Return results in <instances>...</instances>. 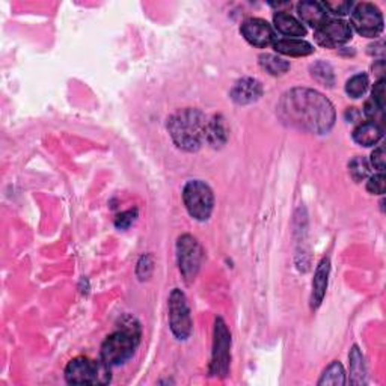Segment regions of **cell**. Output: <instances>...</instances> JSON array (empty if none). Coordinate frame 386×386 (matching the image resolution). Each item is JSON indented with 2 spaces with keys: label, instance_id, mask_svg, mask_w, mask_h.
<instances>
[{
  "label": "cell",
  "instance_id": "1",
  "mask_svg": "<svg viewBox=\"0 0 386 386\" xmlns=\"http://www.w3.org/2000/svg\"><path fill=\"white\" fill-rule=\"evenodd\" d=\"M278 115L290 127L325 135L335 124V107L321 92L293 88L279 100Z\"/></svg>",
  "mask_w": 386,
  "mask_h": 386
},
{
  "label": "cell",
  "instance_id": "2",
  "mask_svg": "<svg viewBox=\"0 0 386 386\" xmlns=\"http://www.w3.org/2000/svg\"><path fill=\"white\" fill-rule=\"evenodd\" d=\"M140 325L131 317H125L121 326L110 334L101 344L100 359L107 367H118L127 362L140 344Z\"/></svg>",
  "mask_w": 386,
  "mask_h": 386
},
{
  "label": "cell",
  "instance_id": "3",
  "mask_svg": "<svg viewBox=\"0 0 386 386\" xmlns=\"http://www.w3.org/2000/svg\"><path fill=\"white\" fill-rule=\"evenodd\" d=\"M207 120L198 109H183L172 115L168 130L175 145L184 151H198L206 140Z\"/></svg>",
  "mask_w": 386,
  "mask_h": 386
},
{
  "label": "cell",
  "instance_id": "4",
  "mask_svg": "<svg viewBox=\"0 0 386 386\" xmlns=\"http://www.w3.org/2000/svg\"><path fill=\"white\" fill-rule=\"evenodd\" d=\"M65 380L69 385H107L110 382V367L101 359L92 361L78 356L68 362Z\"/></svg>",
  "mask_w": 386,
  "mask_h": 386
},
{
  "label": "cell",
  "instance_id": "5",
  "mask_svg": "<svg viewBox=\"0 0 386 386\" xmlns=\"http://www.w3.org/2000/svg\"><path fill=\"white\" fill-rule=\"evenodd\" d=\"M184 206L193 219L206 222L215 208V195L207 183L201 180H192L183 189Z\"/></svg>",
  "mask_w": 386,
  "mask_h": 386
},
{
  "label": "cell",
  "instance_id": "6",
  "mask_svg": "<svg viewBox=\"0 0 386 386\" xmlns=\"http://www.w3.org/2000/svg\"><path fill=\"white\" fill-rule=\"evenodd\" d=\"M231 364V332L224 319H216L215 340L210 362V374L215 377H226Z\"/></svg>",
  "mask_w": 386,
  "mask_h": 386
},
{
  "label": "cell",
  "instance_id": "7",
  "mask_svg": "<svg viewBox=\"0 0 386 386\" xmlns=\"http://www.w3.org/2000/svg\"><path fill=\"white\" fill-rule=\"evenodd\" d=\"M204 250L191 234H183L177 242V261L180 272L187 283L195 281L202 266Z\"/></svg>",
  "mask_w": 386,
  "mask_h": 386
},
{
  "label": "cell",
  "instance_id": "8",
  "mask_svg": "<svg viewBox=\"0 0 386 386\" xmlns=\"http://www.w3.org/2000/svg\"><path fill=\"white\" fill-rule=\"evenodd\" d=\"M169 326L177 340L184 341L192 334V316L186 294L180 288H174L169 296Z\"/></svg>",
  "mask_w": 386,
  "mask_h": 386
},
{
  "label": "cell",
  "instance_id": "9",
  "mask_svg": "<svg viewBox=\"0 0 386 386\" xmlns=\"http://www.w3.org/2000/svg\"><path fill=\"white\" fill-rule=\"evenodd\" d=\"M352 26L362 36L376 38L383 30V15L373 3H358L352 10Z\"/></svg>",
  "mask_w": 386,
  "mask_h": 386
},
{
  "label": "cell",
  "instance_id": "10",
  "mask_svg": "<svg viewBox=\"0 0 386 386\" xmlns=\"http://www.w3.org/2000/svg\"><path fill=\"white\" fill-rule=\"evenodd\" d=\"M316 41L326 47V49H335L352 39V26L347 21L341 19H328L323 25L316 29Z\"/></svg>",
  "mask_w": 386,
  "mask_h": 386
},
{
  "label": "cell",
  "instance_id": "11",
  "mask_svg": "<svg viewBox=\"0 0 386 386\" xmlns=\"http://www.w3.org/2000/svg\"><path fill=\"white\" fill-rule=\"evenodd\" d=\"M242 35L246 41L258 49H266L277 39L273 28L263 19H248L242 25Z\"/></svg>",
  "mask_w": 386,
  "mask_h": 386
},
{
  "label": "cell",
  "instance_id": "12",
  "mask_svg": "<svg viewBox=\"0 0 386 386\" xmlns=\"http://www.w3.org/2000/svg\"><path fill=\"white\" fill-rule=\"evenodd\" d=\"M263 96V85L257 78L243 77L233 86L231 98L237 105H250L255 103Z\"/></svg>",
  "mask_w": 386,
  "mask_h": 386
},
{
  "label": "cell",
  "instance_id": "13",
  "mask_svg": "<svg viewBox=\"0 0 386 386\" xmlns=\"http://www.w3.org/2000/svg\"><path fill=\"white\" fill-rule=\"evenodd\" d=\"M329 273H330V259L326 257L323 258L320 264L317 266L316 275H314L312 281V293H311V308L316 310L321 305L323 299H325L328 282H329Z\"/></svg>",
  "mask_w": 386,
  "mask_h": 386
},
{
  "label": "cell",
  "instance_id": "14",
  "mask_svg": "<svg viewBox=\"0 0 386 386\" xmlns=\"http://www.w3.org/2000/svg\"><path fill=\"white\" fill-rule=\"evenodd\" d=\"M297 14L305 25L316 29H319L328 20L325 5L321 2H314V0H305V2L297 3Z\"/></svg>",
  "mask_w": 386,
  "mask_h": 386
},
{
  "label": "cell",
  "instance_id": "15",
  "mask_svg": "<svg viewBox=\"0 0 386 386\" xmlns=\"http://www.w3.org/2000/svg\"><path fill=\"white\" fill-rule=\"evenodd\" d=\"M273 49L281 54H287V56H308L314 52L312 45L308 41L297 38H282V39H275L272 44Z\"/></svg>",
  "mask_w": 386,
  "mask_h": 386
},
{
  "label": "cell",
  "instance_id": "16",
  "mask_svg": "<svg viewBox=\"0 0 386 386\" xmlns=\"http://www.w3.org/2000/svg\"><path fill=\"white\" fill-rule=\"evenodd\" d=\"M273 23L278 32L286 36L297 38L306 35V29L302 25V21H299L296 17H293V15H290L283 11H278L273 15Z\"/></svg>",
  "mask_w": 386,
  "mask_h": 386
},
{
  "label": "cell",
  "instance_id": "17",
  "mask_svg": "<svg viewBox=\"0 0 386 386\" xmlns=\"http://www.w3.org/2000/svg\"><path fill=\"white\" fill-rule=\"evenodd\" d=\"M383 136V127L374 122H362L353 130V140L362 147H373Z\"/></svg>",
  "mask_w": 386,
  "mask_h": 386
},
{
  "label": "cell",
  "instance_id": "18",
  "mask_svg": "<svg viewBox=\"0 0 386 386\" xmlns=\"http://www.w3.org/2000/svg\"><path fill=\"white\" fill-rule=\"evenodd\" d=\"M349 361H350V385H365L367 383L365 359L358 345H353L349 353Z\"/></svg>",
  "mask_w": 386,
  "mask_h": 386
},
{
  "label": "cell",
  "instance_id": "19",
  "mask_svg": "<svg viewBox=\"0 0 386 386\" xmlns=\"http://www.w3.org/2000/svg\"><path fill=\"white\" fill-rule=\"evenodd\" d=\"M206 142L211 147H222L226 142V130L224 125V120L220 116L211 118L210 121H207L206 125Z\"/></svg>",
  "mask_w": 386,
  "mask_h": 386
},
{
  "label": "cell",
  "instance_id": "20",
  "mask_svg": "<svg viewBox=\"0 0 386 386\" xmlns=\"http://www.w3.org/2000/svg\"><path fill=\"white\" fill-rule=\"evenodd\" d=\"M259 65H261V68L266 69L267 73L272 76H282L290 69L288 61L277 56V54H270V53H266L259 56Z\"/></svg>",
  "mask_w": 386,
  "mask_h": 386
},
{
  "label": "cell",
  "instance_id": "21",
  "mask_svg": "<svg viewBox=\"0 0 386 386\" xmlns=\"http://www.w3.org/2000/svg\"><path fill=\"white\" fill-rule=\"evenodd\" d=\"M345 372L341 362L334 361L325 372H323L319 385H330V386H344L345 385Z\"/></svg>",
  "mask_w": 386,
  "mask_h": 386
},
{
  "label": "cell",
  "instance_id": "22",
  "mask_svg": "<svg viewBox=\"0 0 386 386\" xmlns=\"http://www.w3.org/2000/svg\"><path fill=\"white\" fill-rule=\"evenodd\" d=\"M311 76L316 78V81L325 86H332L335 82V76H334V69L326 62H316L311 67Z\"/></svg>",
  "mask_w": 386,
  "mask_h": 386
},
{
  "label": "cell",
  "instance_id": "23",
  "mask_svg": "<svg viewBox=\"0 0 386 386\" xmlns=\"http://www.w3.org/2000/svg\"><path fill=\"white\" fill-rule=\"evenodd\" d=\"M367 88H368V76L356 74L350 78L347 85H345V92H347L352 98H359L361 96H364Z\"/></svg>",
  "mask_w": 386,
  "mask_h": 386
},
{
  "label": "cell",
  "instance_id": "24",
  "mask_svg": "<svg viewBox=\"0 0 386 386\" xmlns=\"http://www.w3.org/2000/svg\"><path fill=\"white\" fill-rule=\"evenodd\" d=\"M349 172L350 177L356 181V183L364 181L369 175V164L367 159H364V157H354L349 163Z\"/></svg>",
  "mask_w": 386,
  "mask_h": 386
},
{
  "label": "cell",
  "instance_id": "25",
  "mask_svg": "<svg viewBox=\"0 0 386 386\" xmlns=\"http://www.w3.org/2000/svg\"><path fill=\"white\" fill-rule=\"evenodd\" d=\"M364 114L369 120V122H374V124L380 125V127H382L383 120H385V118H383V107H380L379 105H377L374 100L369 98L368 101H365Z\"/></svg>",
  "mask_w": 386,
  "mask_h": 386
},
{
  "label": "cell",
  "instance_id": "26",
  "mask_svg": "<svg viewBox=\"0 0 386 386\" xmlns=\"http://www.w3.org/2000/svg\"><path fill=\"white\" fill-rule=\"evenodd\" d=\"M325 5L328 14H334V15H347L352 12L353 10V3L347 2V0H338V2H323Z\"/></svg>",
  "mask_w": 386,
  "mask_h": 386
},
{
  "label": "cell",
  "instance_id": "27",
  "mask_svg": "<svg viewBox=\"0 0 386 386\" xmlns=\"http://www.w3.org/2000/svg\"><path fill=\"white\" fill-rule=\"evenodd\" d=\"M153 269H154L153 257H151V255H144V257H140L139 263H138V267H136V273H138L139 279H140V281H145V279H148L149 277H151Z\"/></svg>",
  "mask_w": 386,
  "mask_h": 386
},
{
  "label": "cell",
  "instance_id": "28",
  "mask_svg": "<svg viewBox=\"0 0 386 386\" xmlns=\"http://www.w3.org/2000/svg\"><path fill=\"white\" fill-rule=\"evenodd\" d=\"M136 217H138L136 208L120 213V215H118L115 219V226L118 228V230H127V228H130L133 225V222H135Z\"/></svg>",
  "mask_w": 386,
  "mask_h": 386
},
{
  "label": "cell",
  "instance_id": "29",
  "mask_svg": "<svg viewBox=\"0 0 386 386\" xmlns=\"http://www.w3.org/2000/svg\"><path fill=\"white\" fill-rule=\"evenodd\" d=\"M385 186H386V178L383 172L377 175H373L368 180L367 183V191L373 195H383L385 193Z\"/></svg>",
  "mask_w": 386,
  "mask_h": 386
},
{
  "label": "cell",
  "instance_id": "30",
  "mask_svg": "<svg viewBox=\"0 0 386 386\" xmlns=\"http://www.w3.org/2000/svg\"><path fill=\"white\" fill-rule=\"evenodd\" d=\"M372 100H374L380 107H385V78H379V81L376 82Z\"/></svg>",
  "mask_w": 386,
  "mask_h": 386
},
{
  "label": "cell",
  "instance_id": "31",
  "mask_svg": "<svg viewBox=\"0 0 386 386\" xmlns=\"http://www.w3.org/2000/svg\"><path fill=\"white\" fill-rule=\"evenodd\" d=\"M372 164L377 169L383 172L385 171V148L379 147L376 148L372 154Z\"/></svg>",
  "mask_w": 386,
  "mask_h": 386
}]
</instances>
